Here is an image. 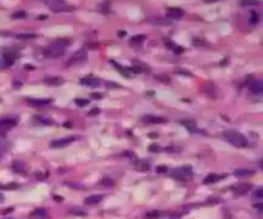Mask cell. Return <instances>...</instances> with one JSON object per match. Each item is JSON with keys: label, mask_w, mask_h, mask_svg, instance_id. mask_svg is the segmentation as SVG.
Wrapping results in <instances>:
<instances>
[{"label": "cell", "mask_w": 263, "mask_h": 219, "mask_svg": "<svg viewBox=\"0 0 263 219\" xmlns=\"http://www.w3.org/2000/svg\"><path fill=\"white\" fill-rule=\"evenodd\" d=\"M258 21H259L258 13H255V12H252V13H250V23H257Z\"/></svg>", "instance_id": "obj_31"}, {"label": "cell", "mask_w": 263, "mask_h": 219, "mask_svg": "<svg viewBox=\"0 0 263 219\" xmlns=\"http://www.w3.org/2000/svg\"><path fill=\"white\" fill-rule=\"evenodd\" d=\"M184 126H186L189 129H195V123L194 122H186V120H182L181 122Z\"/></svg>", "instance_id": "obj_33"}, {"label": "cell", "mask_w": 263, "mask_h": 219, "mask_svg": "<svg viewBox=\"0 0 263 219\" xmlns=\"http://www.w3.org/2000/svg\"><path fill=\"white\" fill-rule=\"evenodd\" d=\"M148 150H149V151H151V153H159L160 151V146H158L157 144H151L150 146L148 147Z\"/></svg>", "instance_id": "obj_30"}, {"label": "cell", "mask_w": 263, "mask_h": 219, "mask_svg": "<svg viewBox=\"0 0 263 219\" xmlns=\"http://www.w3.org/2000/svg\"><path fill=\"white\" fill-rule=\"evenodd\" d=\"M89 49H98V44H94V42H87L86 44Z\"/></svg>", "instance_id": "obj_40"}, {"label": "cell", "mask_w": 263, "mask_h": 219, "mask_svg": "<svg viewBox=\"0 0 263 219\" xmlns=\"http://www.w3.org/2000/svg\"><path fill=\"white\" fill-rule=\"evenodd\" d=\"M54 200H56V201H62L63 199H62L61 196H54Z\"/></svg>", "instance_id": "obj_49"}, {"label": "cell", "mask_w": 263, "mask_h": 219, "mask_svg": "<svg viewBox=\"0 0 263 219\" xmlns=\"http://www.w3.org/2000/svg\"><path fill=\"white\" fill-rule=\"evenodd\" d=\"M185 12L180 8H168L167 9V17L171 19H180L184 17Z\"/></svg>", "instance_id": "obj_8"}, {"label": "cell", "mask_w": 263, "mask_h": 219, "mask_svg": "<svg viewBox=\"0 0 263 219\" xmlns=\"http://www.w3.org/2000/svg\"><path fill=\"white\" fill-rule=\"evenodd\" d=\"M178 73H182V75H186V76H191V73H187L186 70H178Z\"/></svg>", "instance_id": "obj_45"}, {"label": "cell", "mask_w": 263, "mask_h": 219, "mask_svg": "<svg viewBox=\"0 0 263 219\" xmlns=\"http://www.w3.org/2000/svg\"><path fill=\"white\" fill-rule=\"evenodd\" d=\"M48 18V16H39L37 17V19H46Z\"/></svg>", "instance_id": "obj_48"}, {"label": "cell", "mask_w": 263, "mask_h": 219, "mask_svg": "<svg viewBox=\"0 0 263 219\" xmlns=\"http://www.w3.org/2000/svg\"><path fill=\"white\" fill-rule=\"evenodd\" d=\"M149 169H150V164H149V163H140L139 170H141V172H148Z\"/></svg>", "instance_id": "obj_28"}, {"label": "cell", "mask_w": 263, "mask_h": 219, "mask_svg": "<svg viewBox=\"0 0 263 219\" xmlns=\"http://www.w3.org/2000/svg\"><path fill=\"white\" fill-rule=\"evenodd\" d=\"M171 176L173 178L178 179V181H187L191 176H193V170L189 167H184L180 169H175L171 172Z\"/></svg>", "instance_id": "obj_2"}, {"label": "cell", "mask_w": 263, "mask_h": 219, "mask_svg": "<svg viewBox=\"0 0 263 219\" xmlns=\"http://www.w3.org/2000/svg\"><path fill=\"white\" fill-rule=\"evenodd\" d=\"M205 3H208V4H211V3H216V1H220V0H204Z\"/></svg>", "instance_id": "obj_46"}, {"label": "cell", "mask_w": 263, "mask_h": 219, "mask_svg": "<svg viewBox=\"0 0 263 219\" xmlns=\"http://www.w3.org/2000/svg\"><path fill=\"white\" fill-rule=\"evenodd\" d=\"M8 147H9V145H8V142H5V141L0 140V153L5 151V150H7Z\"/></svg>", "instance_id": "obj_32"}, {"label": "cell", "mask_w": 263, "mask_h": 219, "mask_svg": "<svg viewBox=\"0 0 263 219\" xmlns=\"http://www.w3.org/2000/svg\"><path fill=\"white\" fill-rule=\"evenodd\" d=\"M13 169L16 172H23V167H22V164H19V163H14Z\"/></svg>", "instance_id": "obj_35"}, {"label": "cell", "mask_w": 263, "mask_h": 219, "mask_svg": "<svg viewBox=\"0 0 263 219\" xmlns=\"http://www.w3.org/2000/svg\"><path fill=\"white\" fill-rule=\"evenodd\" d=\"M64 127H67V128H71V127H72V124H71V122H67V123H64Z\"/></svg>", "instance_id": "obj_47"}, {"label": "cell", "mask_w": 263, "mask_h": 219, "mask_svg": "<svg viewBox=\"0 0 263 219\" xmlns=\"http://www.w3.org/2000/svg\"><path fill=\"white\" fill-rule=\"evenodd\" d=\"M149 137H153V138H155V137H158V135H157V133H151V135H149Z\"/></svg>", "instance_id": "obj_50"}, {"label": "cell", "mask_w": 263, "mask_h": 219, "mask_svg": "<svg viewBox=\"0 0 263 219\" xmlns=\"http://www.w3.org/2000/svg\"><path fill=\"white\" fill-rule=\"evenodd\" d=\"M16 37L18 40H31V38H36L35 34H18L16 35Z\"/></svg>", "instance_id": "obj_21"}, {"label": "cell", "mask_w": 263, "mask_h": 219, "mask_svg": "<svg viewBox=\"0 0 263 219\" xmlns=\"http://www.w3.org/2000/svg\"><path fill=\"white\" fill-rule=\"evenodd\" d=\"M240 4L244 5V7H248V5H257V4H259V0H240Z\"/></svg>", "instance_id": "obj_26"}, {"label": "cell", "mask_w": 263, "mask_h": 219, "mask_svg": "<svg viewBox=\"0 0 263 219\" xmlns=\"http://www.w3.org/2000/svg\"><path fill=\"white\" fill-rule=\"evenodd\" d=\"M74 103H76L77 106H86L89 104V100H86V99H76V100H74Z\"/></svg>", "instance_id": "obj_29"}, {"label": "cell", "mask_w": 263, "mask_h": 219, "mask_svg": "<svg viewBox=\"0 0 263 219\" xmlns=\"http://www.w3.org/2000/svg\"><path fill=\"white\" fill-rule=\"evenodd\" d=\"M76 140V138L73 137V136H71V137H63V138H58V140H54L50 142V147H53V149H55V147H64V146H68L71 142H73V141Z\"/></svg>", "instance_id": "obj_5"}, {"label": "cell", "mask_w": 263, "mask_h": 219, "mask_svg": "<svg viewBox=\"0 0 263 219\" xmlns=\"http://www.w3.org/2000/svg\"><path fill=\"white\" fill-rule=\"evenodd\" d=\"M144 40H145L144 35H135V36L131 38V42L132 44H141Z\"/></svg>", "instance_id": "obj_25"}, {"label": "cell", "mask_w": 263, "mask_h": 219, "mask_svg": "<svg viewBox=\"0 0 263 219\" xmlns=\"http://www.w3.org/2000/svg\"><path fill=\"white\" fill-rule=\"evenodd\" d=\"M87 55H86V51L83 50H80V51H76L72 57L70 58V60L67 62V64H73V63H80V62H83L86 60Z\"/></svg>", "instance_id": "obj_7"}, {"label": "cell", "mask_w": 263, "mask_h": 219, "mask_svg": "<svg viewBox=\"0 0 263 219\" xmlns=\"http://www.w3.org/2000/svg\"><path fill=\"white\" fill-rule=\"evenodd\" d=\"M254 174V170L246 169V168H238L234 170V176L238 178H245V177H250Z\"/></svg>", "instance_id": "obj_10"}, {"label": "cell", "mask_w": 263, "mask_h": 219, "mask_svg": "<svg viewBox=\"0 0 263 219\" xmlns=\"http://www.w3.org/2000/svg\"><path fill=\"white\" fill-rule=\"evenodd\" d=\"M98 113H99V109H98V108H94V109H91V110L89 112L87 115H89V117H94V115H96Z\"/></svg>", "instance_id": "obj_38"}, {"label": "cell", "mask_w": 263, "mask_h": 219, "mask_svg": "<svg viewBox=\"0 0 263 219\" xmlns=\"http://www.w3.org/2000/svg\"><path fill=\"white\" fill-rule=\"evenodd\" d=\"M54 44L56 46H59V48L65 49L68 45H71V40H68V38H58Z\"/></svg>", "instance_id": "obj_19"}, {"label": "cell", "mask_w": 263, "mask_h": 219, "mask_svg": "<svg viewBox=\"0 0 263 219\" xmlns=\"http://www.w3.org/2000/svg\"><path fill=\"white\" fill-rule=\"evenodd\" d=\"M154 78L159 82H163V83H169L171 82V78L166 75H157V76H154Z\"/></svg>", "instance_id": "obj_23"}, {"label": "cell", "mask_w": 263, "mask_h": 219, "mask_svg": "<svg viewBox=\"0 0 263 219\" xmlns=\"http://www.w3.org/2000/svg\"><path fill=\"white\" fill-rule=\"evenodd\" d=\"M160 215H162V214H160V211H158V210H151V211L146 213L145 218H148V219H158Z\"/></svg>", "instance_id": "obj_22"}, {"label": "cell", "mask_w": 263, "mask_h": 219, "mask_svg": "<svg viewBox=\"0 0 263 219\" xmlns=\"http://www.w3.org/2000/svg\"><path fill=\"white\" fill-rule=\"evenodd\" d=\"M12 210H13L12 208H9V209H5V210H3V214H8V213H10Z\"/></svg>", "instance_id": "obj_44"}, {"label": "cell", "mask_w": 263, "mask_h": 219, "mask_svg": "<svg viewBox=\"0 0 263 219\" xmlns=\"http://www.w3.org/2000/svg\"><path fill=\"white\" fill-rule=\"evenodd\" d=\"M173 50H175L176 54H181V53H184V49L180 48V46H175V49H173Z\"/></svg>", "instance_id": "obj_41"}, {"label": "cell", "mask_w": 263, "mask_h": 219, "mask_svg": "<svg viewBox=\"0 0 263 219\" xmlns=\"http://www.w3.org/2000/svg\"><path fill=\"white\" fill-rule=\"evenodd\" d=\"M48 4H49L50 9L55 13H61V12H71L73 10L72 7H68L67 4H64L61 0H48Z\"/></svg>", "instance_id": "obj_3"}, {"label": "cell", "mask_w": 263, "mask_h": 219, "mask_svg": "<svg viewBox=\"0 0 263 219\" xmlns=\"http://www.w3.org/2000/svg\"><path fill=\"white\" fill-rule=\"evenodd\" d=\"M252 190V186L249 185V183H243V185H238L236 187L234 188V191H235V194L236 195H244V194H246L248 191H250Z\"/></svg>", "instance_id": "obj_13"}, {"label": "cell", "mask_w": 263, "mask_h": 219, "mask_svg": "<svg viewBox=\"0 0 263 219\" xmlns=\"http://www.w3.org/2000/svg\"><path fill=\"white\" fill-rule=\"evenodd\" d=\"M92 99H101V94H91Z\"/></svg>", "instance_id": "obj_42"}, {"label": "cell", "mask_w": 263, "mask_h": 219, "mask_svg": "<svg viewBox=\"0 0 263 219\" xmlns=\"http://www.w3.org/2000/svg\"><path fill=\"white\" fill-rule=\"evenodd\" d=\"M254 197H255V199H259V200H261L262 197H263V188H258V190L254 192Z\"/></svg>", "instance_id": "obj_34"}, {"label": "cell", "mask_w": 263, "mask_h": 219, "mask_svg": "<svg viewBox=\"0 0 263 219\" xmlns=\"http://www.w3.org/2000/svg\"><path fill=\"white\" fill-rule=\"evenodd\" d=\"M125 35H126V32H125V31H118V36L119 37H125Z\"/></svg>", "instance_id": "obj_43"}, {"label": "cell", "mask_w": 263, "mask_h": 219, "mask_svg": "<svg viewBox=\"0 0 263 219\" xmlns=\"http://www.w3.org/2000/svg\"><path fill=\"white\" fill-rule=\"evenodd\" d=\"M46 215H48V211H46V210L43 209V208H40V209L34 210V211H32V214H31V217L39 218V219H44V218H46Z\"/></svg>", "instance_id": "obj_17"}, {"label": "cell", "mask_w": 263, "mask_h": 219, "mask_svg": "<svg viewBox=\"0 0 263 219\" xmlns=\"http://www.w3.org/2000/svg\"><path fill=\"white\" fill-rule=\"evenodd\" d=\"M143 122L146 124H163L167 122V119L163 117H157V115H146L143 118Z\"/></svg>", "instance_id": "obj_6"}, {"label": "cell", "mask_w": 263, "mask_h": 219, "mask_svg": "<svg viewBox=\"0 0 263 219\" xmlns=\"http://www.w3.org/2000/svg\"><path fill=\"white\" fill-rule=\"evenodd\" d=\"M218 179H220V177H218L217 174L211 173V174H208V176L204 178V181H203V183H204V185H212V183L217 182Z\"/></svg>", "instance_id": "obj_18"}, {"label": "cell", "mask_w": 263, "mask_h": 219, "mask_svg": "<svg viewBox=\"0 0 263 219\" xmlns=\"http://www.w3.org/2000/svg\"><path fill=\"white\" fill-rule=\"evenodd\" d=\"M28 104L35 105V106H44V105H49L52 103V100L49 99H27Z\"/></svg>", "instance_id": "obj_14"}, {"label": "cell", "mask_w": 263, "mask_h": 219, "mask_svg": "<svg viewBox=\"0 0 263 219\" xmlns=\"http://www.w3.org/2000/svg\"><path fill=\"white\" fill-rule=\"evenodd\" d=\"M70 213H71V214H74V215H81V217H85V215H86L85 210H82V209H80V208H72V209H70Z\"/></svg>", "instance_id": "obj_24"}, {"label": "cell", "mask_w": 263, "mask_h": 219, "mask_svg": "<svg viewBox=\"0 0 263 219\" xmlns=\"http://www.w3.org/2000/svg\"><path fill=\"white\" fill-rule=\"evenodd\" d=\"M101 185H104V186H113V181H112V179H109V178H103V179H101Z\"/></svg>", "instance_id": "obj_36"}, {"label": "cell", "mask_w": 263, "mask_h": 219, "mask_svg": "<svg viewBox=\"0 0 263 219\" xmlns=\"http://www.w3.org/2000/svg\"><path fill=\"white\" fill-rule=\"evenodd\" d=\"M63 54H64V49L56 46L55 44H52V45L45 50V55L46 57H50V58H59Z\"/></svg>", "instance_id": "obj_4"}, {"label": "cell", "mask_w": 263, "mask_h": 219, "mask_svg": "<svg viewBox=\"0 0 263 219\" xmlns=\"http://www.w3.org/2000/svg\"><path fill=\"white\" fill-rule=\"evenodd\" d=\"M27 17V13H26L25 10H18V12H14L13 14H12V18L13 19H23Z\"/></svg>", "instance_id": "obj_20"}, {"label": "cell", "mask_w": 263, "mask_h": 219, "mask_svg": "<svg viewBox=\"0 0 263 219\" xmlns=\"http://www.w3.org/2000/svg\"><path fill=\"white\" fill-rule=\"evenodd\" d=\"M167 170H168V168H167L166 165H159V167H157V172H158V173H166Z\"/></svg>", "instance_id": "obj_37"}, {"label": "cell", "mask_w": 263, "mask_h": 219, "mask_svg": "<svg viewBox=\"0 0 263 219\" xmlns=\"http://www.w3.org/2000/svg\"><path fill=\"white\" fill-rule=\"evenodd\" d=\"M194 45H196V46H204L205 45V41H203V40H194Z\"/></svg>", "instance_id": "obj_39"}, {"label": "cell", "mask_w": 263, "mask_h": 219, "mask_svg": "<svg viewBox=\"0 0 263 219\" xmlns=\"http://www.w3.org/2000/svg\"><path fill=\"white\" fill-rule=\"evenodd\" d=\"M223 138L230 142L231 145H234L236 147H245L248 146V140L245 138V136L236 131H226L223 132Z\"/></svg>", "instance_id": "obj_1"}, {"label": "cell", "mask_w": 263, "mask_h": 219, "mask_svg": "<svg viewBox=\"0 0 263 219\" xmlns=\"http://www.w3.org/2000/svg\"><path fill=\"white\" fill-rule=\"evenodd\" d=\"M112 64H113V66H114L116 68H117V69L119 70V72H121L122 73V75H123L125 77H128V73H127V69H125V68L123 67H122V66H119V64H117V63H116V62H113L112 60Z\"/></svg>", "instance_id": "obj_27"}, {"label": "cell", "mask_w": 263, "mask_h": 219, "mask_svg": "<svg viewBox=\"0 0 263 219\" xmlns=\"http://www.w3.org/2000/svg\"><path fill=\"white\" fill-rule=\"evenodd\" d=\"M101 200H103V196H101V195H91V196H89L85 199V204H87V205H96V204H99Z\"/></svg>", "instance_id": "obj_16"}, {"label": "cell", "mask_w": 263, "mask_h": 219, "mask_svg": "<svg viewBox=\"0 0 263 219\" xmlns=\"http://www.w3.org/2000/svg\"><path fill=\"white\" fill-rule=\"evenodd\" d=\"M81 83L83 86H89V87H98L100 85V81L99 79H95L92 77H87V78H82L81 79Z\"/></svg>", "instance_id": "obj_15"}, {"label": "cell", "mask_w": 263, "mask_h": 219, "mask_svg": "<svg viewBox=\"0 0 263 219\" xmlns=\"http://www.w3.org/2000/svg\"><path fill=\"white\" fill-rule=\"evenodd\" d=\"M44 82L46 85H50V86H61L63 83V78L62 77H58V76H49L46 78H44Z\"/></svg>", "instance_id": "obj_11"}, {"label": "cell", "mask_w": 263, "mask_h": 219, "mask_svg": "<svg viewBox=\"0 0 263 219\" xmlns=\"http://www.w3.org/2000/svg\"><path fill=\"white\" fill-rule=\"evenodd\" d=\"M17 122L14 119H3L0 120V131L4 133V132H8L9 129L14 128L16 127Z\"/></svg>", "instance_id": "obj_9"}, {"label": "cell", "mask_w": 263, "mask_h": 219, "mask_svg": "<svg viewBox=\"0 0 263 219\" xmlns=\"http://www.w3.org/2000/svg\"><path fill=\"white\" fill-rule=\"evenodd\" d=\"M250 91H252L253 94H255V95H259V94L263 92V82L261 79H257V81H254L252 86H250Z\"/></svg>", "instance_id": "obj_12"}]
</instances>
